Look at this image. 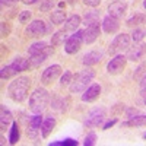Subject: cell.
<instances>
[{"label": "cell", "mask_w": 146, "mask_h": 146, "mask_svg": "<svg viewBox=\"0 0 146 146\" xmlns=\"http://www.w3.org/2000/svg\"><path fill=\"white\" fill-rule=\"evenodd\" d=\"M41 124H42L41 114H35L34 117H31L29 126H28V136L31 139H36V137H38V133L41 130Z\"/></svg>", "instance_id": "obj_12"}, {"label": "cell", "mask_w": 146, "mask_h": 146, "mask_svg": "<svg viewBox=\"0 0 146 146\" xmlns=\"http://www.w3.org/2000/svg\"><path fill=\"white\" fill-rule=\"evenodd\" d=\"M80 47H82V36H80V29H78L64 42V51L67 54H76L80 50Z\"/></svg>", "instance_id": "obj_9"}, {"label": "cell", "mask_w": 146, "mask_h": 146, "mask_svg": "<svg viewBox=\"0 0 146 146\" xmlns=\"http://www.w3.org/2000/svg\"><path fill=\"white\" fill-rule=\"evenodd\" d=\"M72 79H73V75H72V72H64V75L60 78V83L63 85H69V83H72Z\"/></svg>", "instance_id": "obj_33"}, {"label": "cell", "mask_w": 146, "mask_h": 146, "mask_svg": "<svg viewBox=\"0 0 146 146\" xmlns=\"http://www.w3.org/2000/svg\"><path fill=\"white\" fill-rule=\"evenodd\" d=\"M146 56V44L145 42H136L135 45H131L127 48V60H131V62H139Z\"/></svg>", "instance_id": "obj_10"}, {"label": "cell", "mask_w": 146, "mask_h": 146, "mask_svg": "<svg viewBox=\"0 0 146 146\" xmlns=\"http://www.w3.org/2000/svg\"><path fill=\"white\" fill-rule=\"evenodd\" d=\"M31 19V12L29 10H23L22 13L19 15V21L22 22V23H25V22H28Z\"/></svg>", "instance_id": "obj_34"}, {"label": "cell", "mask_w": 146, "mask_h": 146, "mask_svg": "<svg viewBox=\"0 0 146 146\" xmlns=\"http://www.w3.org/2000/svg\"><path fill=\"white\" fill-rule=\"evenodd\" d=\"M48 31H50V28H48L47 23L44 21H41V19L32 21L29 25L25 28V34L28 36H41V35H44Z\"/></svg>", "instance_id": "obj_8"}, {"label": "cell", "mask_w": 146, "mask_h": 146, "mask_svg": "<svg viewBox=\"0 0 146 146\" xmlns=\"http://www.w3.org/2000/svg\"><path fill=\"white\" fill-rule=\"evenodd\" d=\"M51 53H53V47H47L42 53H40V54H35V56H31V58H29L31 66H34V67H38V66H41V64L45 62V60H47V57L50 56Z\"/></svg>", "instance_id": "obj_18"}, {"label": "cell", "mask_w": 146, "mask_h": 146, "mask_svg": "<svg viewBox=\"0 0 146 146\" xmlns=\"http://www.w3.org/2000/svg\"><path fill=\"white\" fill-rule=\"evenodd\" d=\"M143 137H145V139H146V133H145V135H143Z\"/></svg>", "instance_id": "obj_46"}, {"label": "cell", "mask_w": 146, "mask_h": 146, "mask_svg": "<svg viewBox=\"0 0 146 146\" xmlns=\"http://www.w3.org/2000/svg\"><path fill=\"white\" fill-rule=\"evenodd\" d=\"M126 10H127L126 2H124V0H118V2H114V3H111V5L108 6V15L120 19V18L124 16Z\"/></svg>", "instance_id": "obj_13"}, {"label": "cell", "mask_w": 146, "mask_h": 146, "mask_svg": "<svg viewBox=\"0 0 146 146\" xmlns=\"http://www.w3.org/2000/svg\"><path fill=\"white\" fill-rule=\"evenodd\" d=\"M54 6V0H45V3L41 6V10H50Z\"/></svg>", "instance_id": "obj_36"}, {"label": "cell", "mask_w": 146, "mask_h": 146, "mask_svg": "<svg viewBox=\"0 0 146 146\" xmlns=\"http://www.w3.org/2000/svg\"><path fill=\"white\" fill-rule=\"evenodd\" d=\"M105 118V110L101 107L92 108L91 111L86 114V117L83 118V126L85 127H98L102 124V121Z\"/></svg>", "instance_id": "obj_4"}, {"label": "cell", "mask_w": 146, "mask_h": 146, "mask_svg": "<svg viewBox=\"0 0 146 146\" xmlns=\"http://www.w3.org/2000/svg\"><path fill=\"white\" fill-rule=\"evenodd\" d=\"M48 101H50V94H48V91L44 88H38L29 96V110L34 114H41L47 108Z\"/></svg>", "instance_id": "obj_2"}, {"label": "cell", "mask_w": 146, "mask_h": 146, "mask_svg": "<svg viewBox=\"0 0 146 146\" xmlns=\"http://www.w3.org/2000/svg\"><path fill=\"white\" fill-rule=\"evenodd\" d=\"M54 127H56V118H54V117H47L45 120H42V124H41V136H42L44 139L48 137Z\"/></svg>", "instance_id": "obj_21"}, {"label": "cell", "mask_w": 146, "mask_h": 146, "mask_svg": "<svg viewBox=\"0 0 146 146\" xmlns=\"http://www.w3.org/2000/svg\"><path fill=\"white\" fill-rule=\"evenodd\" d=\"M101 27H102V31L105 34H114L118 31L120 28V19L114 18V16H105L102 19V23H101Z\"/></svg>", "instance_id": "obj_14"}, {"label": "cell", "mask_w": 146, "mask_h": 146, "mask_svg": "<svg viewBox=\"0 0 146 146\" xmlns=\"http://www.w3.org/2000/svg\"><path fill=\"white\" fill-rule=\"evenodd\" d=\"M145 69H146V63H142V64H140V66L137 67V70L135 72V78H136V79H137V78H139V76L142 75V73L145 72Z\"/></svg>", "instance_id": "obj_38"}, {"label": "cell", "mask_w": 146, "mask_h": 146, "mask_svg": "<svg viewBox=\"0 0 146 146\" xmlns=\"http://www.w3.org/2000/svg\"><path fill=\"white\" fill-rule=\"evenodd\" d=\"M101 95V86L98 83H92L88 89H85L82 94V101L83 102H94L95 100H98V96Z\"/></svg>", "instance_id": "obj_15"}, {"label": "cell", "mask_w": 146, "mask_h": 146, "mask_svg": "<svg viewBox=\"0 0 146 146\" xmlns=\"http://www.w3.org/2000/svg\"><path fill=\"white\" fill-rule=\"evenodd\" d=\"M19 137H21L19 124H18V121H13V123H12V127H10V131H9V143L16 145L19 142Z\"/></svg>", "instance_id": "obj_23"}, {"label": "cell", "mask_w": 146, "mask_h": 146, "mask_svg": "<svg viewBox=\"0 0 146 146\" xmlns=\"http://www.w3.org/2000/svg\"><path fill=\"white\" fill-rule=\"evenodd\" d=\"M140 94H142V98L145 101V105H146V89H140Z\"/></svg>", "instance_id": "obj_43"}, {"label": "cell", "mask_w": 146, "mask_h": 146, "mask_svg": "<svg viewBox=\"0 0 146 146\" xmlns=\"http://www.w3.org/2000/svg\"><path fill=\"white\" fill-rule=\"evenodd\" d=\"M29 86H31V79L28 76H21L15 79L13 82H10L7 86V94L10 96V100H13L15 102L25 101L28 96Z\"/></svg>", "instance_id": "obj_1"}, {"label": "cell", "mask_w": 146, "mask_h": 146, "mask_svg": "<svg viewBox=\"0 0 146 146\" xmlns=\"http://www.w3.org/2000/svg\"><path fill=\"white\" fill-rule=\"evenodd\" d=\"M50 21L54 23V25H60V23H63L66 21V12L63 10H54L51 12V15H50Z\"/></svg>", "instance_id": "obj_26"}, {"label": "cell", "mask_w": 146, "mask_h": 146, "mask_svg": "<svg viewBox=\"0 0 146 146\" xmlns=\"http://www.w3.org/2000/svg\"><path fill=\"white\" fill-rule=\"evenodd\" d=\"M50 146H78V140L66 139V140H62V142H51Z\"/></svg>", "instance_id": "obj_31"}, {"label": "cell", "mask_w": 146, "mask_h": 146, "mask_svg": "<svg viewBox=\"0 0 146 146\" xmlns=\"http://www.w3.org/2000/svg\"><path fill=\"white\" fill-rule=\"evenodd\" d=\"M96 143V135L95 133H89V135H86V137H85L83 140V145L85 146H94Z\"/></svg>", "instance_id": "obj_32"}, {"label": "cell", "mask_w": 146, "mask_h": 146, "mask_svg": "<svg viewBox=\"0 0 146 146\" xmlns=\"http://www.w3.org/2000/svg\"><path fill=\"white\" fill-rule=\"evenodd\" d=\"M10 66L15 69L16 73H21V72H25L29 66H31V62L27 58H23V57H16L13 62L10 63Z\"/></svg>", "instance_id": "obj_22"}, {"label": "cell", "mask_w": 146, "mask_h": 146, "mask_svg": "<svg viewBox=\"0 0 146 146\" xmlns=\"http://www.w3.org/2000/svg\"><path fill=\"white\" fill-rule=\"evenodd\" d=\"M117 123V120L115 118H113V120H110V121H107V123L104 124V127H102V130H108L110 127H113L114 124Z\"/></svg>", "instance_id": "obj_39"}, {"label": "cell", "mask_w": 146, "mask_h": 146, "mask_svg": "<svg viewBox=\"0 0 146 146\" xmlns=\"http://www.w3.org/2000/svg\"><path fill=\"white\" fill-rule=\"evenodd\" d=\"M12 120H13L12 113L9 111L5 105H2V108H0V127H2V130H6L10 123H13Z\"/></svg>", "instance_id": "obj_20"}, {"label": "cell", "mask_w": 146, "mask_h": 146, "mask_svg": "<svg viewBox=\"0 0 146 146\" xmlns=\"http://www.w3.org/2000/svg\"><path fill=\"white\" fill-rule=\"evenodd\" d=\"M145 36H146V31L143 28H136L135 31H133V34H131V40L135 42H140Z\"/></svg>", "instance_id": "obj_29"}, {"label": "cell", "mask_w": 146, "mask_h": 146, "mask_svg": "<svg viewBox=\"0 0 146 146\" xmlns=\"http://www.w3.org/2000/svg\"><path fill=\"white\" fill-rule=\"evenodd\" d=\"M127 64V57L124 54H117L114 58H111L107 64V72L110 75H118L126 69Z\"/></svg>", "instance_id": "obj_6"}, {"label": "cell", "mask_w": 146, "mask_h": 146, "mask_svg": "<svg viewBox=\"0 0 146 146\" xmlns=\"http://www.w3.org/2000/svg\"><path fill=\"white\" fill-rule=\"evenodd\" d=\"M123 127H142L146 126V115L145 114H137V115H133L129 118V121H124L121 123Z\"/></svg>", "instance_id": "obj_19"}, {"label": "cell", "mask_w": 146, "mask_h": 146, "mask_svg": "<svg viewBox=\"0 0 146 146\" xmlns=\"http://www.w3.org/2000/svg\"><path fill=\"white\" fill-rule=\"evenodd\" d=\"M60 75H62V66H58V64L48 66L41 75V82L44 85H51Z\"/></svg>", "instance_id": "obj_11"}, {"label": "cell", "mask_w": 146, "mask_h": 146, "mask_svg": "<svg viewBox=\"0 0 146 146\" xmlns=\"http://www.w3.org/2000/svg\"><path fill=\"white\" fill-rule=\"evenodd\" d=\"M83 5H86V6H91V7H95V6H98L101 3V0H82Z\"/></svg>", "instance_id": "obj_35"}, {"label": "cell", "mask_w": 146, "mask_h": 146, "mask_svg": "<svg viewBox=\"0 0 146 146\" xmlns=\"http://www.w3.org/2000/svg\"><path fill=\"white\" fill-rule=\"evenodd\" d=\"M15 75H16V72H15V69L12 67L10 64L3 66V67H2V72H0V76H2V79H9V78L15 76Z\"/></svg>", "instance_id": "obj_28"}, {"label": "cell", "mask_w": 146, "mask_h": 146, "mask_svg": "<svg viewBox=\"0 0 146 146\" xmlns=\"http://www.w3.org/2000/svg\"><path fill=\"white\" fill-rule=\"evenodd\" d=\"M5 2H7V3H15V2H18V0H3V3Z\"/></svg>", "instance_id": "obj_44"}, {"label": "cell", "mask_w": 146, "mask_h": 146, "mask_svg": "<svg viewBox=\"0 0 146 146\" xmlns=\"http://www.w3.org/2000/svg\"><path fill=\"white\" fill-rule=\"evenodd\" d=\"M143 7L146 9V0H143Z\"/></svg>", "instance_id": "obj_45"}, {"label": "cell", "mask_w": 146, "mask_h": 146, "mask_svg": "<svg viewBox=\"0 0 146 146\" xmlns=\"http://www.w3.org/2000/svg\"><path fill=\"white\" fill-rule=\"evenodd\" d=\"M47 48V44L44 42V41H38V42H34L32 45H29V48H28V54H29V57L31 56H35V54H40V53H42L44 50Z\"/></svg>", "instance_id": "obj_25"}, {"label": "cell", "mask_w": 146, "mask_h": 146, "mask_svg": "<svg viewBox=\"0 0 146 146\" xmlns=\"http://www.w3.org/2000/svg\"><path fill=\"white\" fill-rule=\"evenodd\" d=\"M102 57H104V53H101V51H98V50H92V51H88L86 54L83 56V58H82V63L85 64V66H94V64H96V63H100L101 60H102Z\"/></svg>", "instance_id": "obj_16"}, {"label": "cell", "mask_w": 146, "mask_h": 146, "mask_svg": "<svg viewBox=\"0 0 146 146\" xmlns=\"http://www.w3.org/2000/svg\"><path fill=\"white\" fill-rule=\"evenodd\" d=\"M100 35V22L92 23V25H86L83 29H80V36L82 42L85 44H92Z\"/></svg>", "instance_id": "obj_7"}, {"label": "cell", "mask_w": 146, "mask_h": 146, "mask_svg": "<svg viewBox=\"0 0 146 146\" xmlns=\"http://www.w3.org/2000/svg\"><path fill=\"white\" fill-rule=\"evenodd\" d=\"M130 47V36L127 34H120L111 41L108 47L110 54H121L123 51H127V48Z\"/></svg>", "instance_id": "obj_5"}, {"label": "cell", "mask_w": 146, "mask_h": 146, "mask_svg": "<svg viewBox=\"0 0 146 146\" xmlns=\"http://www.w3.org/2000/svg\"><path fill=\"white\" fill-rule=\"evenodd\" d=\"M80 23H82V18H80L79 15H72V16H69V18L64 21V23H63V31H66V32L78 31V28H79Z\"/></svg>", "instance_id": "obj_17"}, {"label": "cell", "mask_w": 146, "mask_h": 146, "mask_svg": "<svg viewBox=\"0 0 146 146\" xmlns=\"http://www.w3.org/2000/svg\"><path fill=\"white\" fill-rule=\"evenodd\" d=\"M10 32V28L6 22H2V36H7Z\"/></svg>", "instance_id": "obj_37"}, {"label": "cell", "mask_w": 146, "mask_h": 146, "mask_svg": "<svg viewBox=\"0 0 146 146\" xmlns=\"http://www.w3.org/2000/svg\"><path fill=\"white\" fill-rule=\"evenodd\" d=\"M36 2H38V0H22V3H25V5H34Z\"/></svg>", "instance_id": "obj_42"}, {"label": "cell", "mask_w": 146, "mask_h": 146, "mask_svg": "<svg viewBox=\"0 0 146 146\" xmlns=\"http://www.w3.org/2000/svg\"><path fill=\"white\" fill-rule=\"evenodd\" d=\"M145 21H146V16H145V15L137 13V15H135V16H131L130 19H127V25H129V27L139 25V23H143Z\"/></svg>", "instance_id": "obj_30"}, {"label": "cell", "mask_w": 146, "mask_h": 146, "mask_svg": "<svg viewBox=\"0 0 146 146\" xmlns=\"http://www.w3.org/2000/svg\"><path fill=\"white\" fill-rule=\"evenodd\" d=\"M94 78H95V72L92 69H89V67L83 69L82 72L78 73V75L73 76L72 83H70V92H73V94L83 92L88 88V85L92 82Z\"/></svg>", "instance_id": "obj_3"}, {"label": "cell", "mask_w": 146, "mask_h": 146, "mask_svg": "<svg viewBox=\"0 0 146 146\" xmlns=\"http://www.w3.org/2000/svg\"><path fill=\"white\" fill-rule=\"evenodd\" d=\"M85 25H92V23H96L100 22V13L96 10H92V12H88L85 15Z\"/></svg>", "instance_id": "obj_27"}, {"label": "cell", "mask_w": 146, "mask_h": 146, "mask_svg": "<svg viewBox=\"0 0 146 146\" xmlns=\"http://www.w3.org/2000/svg\"><path fill=\"white\" fill-rule=\"evenodd\" d=\"M140 89H146V75H143L140 79Z\"/></svg>", "instance_id": "obj_41"}, {"label": "cell", "mask_w": 146, "mask_h": 146, "mask_svg": "<svg viewBox=\"0 0 146 146\" xmlns=\"http://www.w3.org/2000/svg\"><path fill=\"white\" fill-rule=\"evenodd\" d=\"M67 34H66V31H57L56 34H53L51 35V44L53 45H60V44H64L66 41H67Z\"/></svg>", "instance_id": "obj_24"}, {"label": "cell", "mask_w": 146, "mask_h": 146, "mask_svg": "<svg viewBox=\"0 0 146 146\" xmlns=\"http://www.w3.org/2000/svg\"><path fill=\"white\" fill-rule=\"evenodd\" d=\"M137 114H140V113L137 111L136 108H129V110H127V117H129V118L133 117V115H137Z\"/></svg>", "instance_id": "obj_40"}]
</instances>
